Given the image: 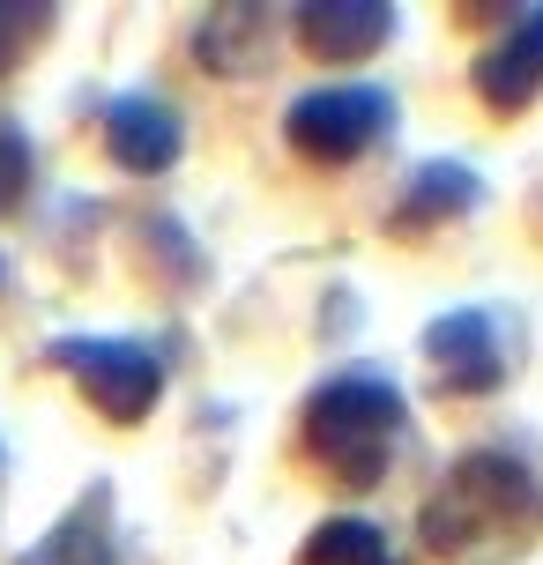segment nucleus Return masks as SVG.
Here are the masks:
<instances>
[{
	"label": "nucleus",
	"mask_w": 543,
	"mask_h": 565,
	"mask_svg": "<svg viewBox=\"0 0 543 565\" xmlns=\"http://www.w3.org/2000/svg\"><path fill=\"white\" fill-rule=\"evenodd\" d=\"M536 529H543V483L529 477V461H514L499 447L461 454L417 513V536L455 565L514 558V551L536 543Z\"/></svg>",
	"instance_id": "obj_1"
},
{
	"label": "nucleus",
	"mask_w": 543,
	"mask_h": 565,
	"mask_svg": "<svg viewBox=\"0 0 543 565\" xmlns=\"http://www.w3.org/2000/svg\"><path fill=\"white\" fill-rule=\"evenodd\" d=\"M402 387L380 380V372H336L313 402H306V454L320 469L350 491L387 477L395 461V439H402Z\"/></svg>",
	"instance_id": "obj_2"
},
{
	"label": "nucleus",
	"mask_w": 543,
	"mask_h": 565,
	"mask_svg": "<svg viewBox=\"0 0 543 565\" xmlns=\"http://www.w3.org/2000/svg\"><path fill=\"white\" fill-rule=\"evenodd\" d=\"M387 127H395V97L380 83H320V89H306V97H290V113H284L290 149L313 157V164L365 157Z\"/></svg>",
	"instance_id": "obj_3"
},
{
	"label": "nucleus",
	"mask_w": 543,
	"mask_h": 565,
	"mask_svg": "<svg viewBox=\"0 0 543 565\" xmlns=\"http://www.w3.org/2000/svg\"><path fill=\"white\" fill-rule=\"evenodd\" d=\"M75 387H83L97 409L113 424H142L164 395V365H157V350L149 342H127V335H60L45 350Z\"/></svg>",
	"instance_id": "obj_4"
},
{
	"label": "nucleus",
	"mask_w": 543,
	"mask_h": 565,
	"mask_svg": "<svg viewBox=\"0 0 543 565\" xmlns=\"http://www.w3.org/2000/svg\"><path fill=\"white\" fill-rule=\"evenodd\" d=\"M425 358L439 372V387L455 395H491L507 380V335L485 306H461V312H439L425 328Z\"/></svg>",
	"instance_id": "obj_5"
},
{
	"label": "nucleus",
	"mask_w": 543,
	"mask_h": 565,
	"mask_svg": "<svg viewBox=\"0 0 543 565\" xmlns=\"http://www.w3.org/2000/svg\"><path fill=\"white\" fill-rule=\"evenodd\" d=\"M105 149H113L119 171H142V179H157V171L179 164L187 127H179V113L164 105V97L135 89V97H119L113 113H105Z\"/></svg>",
	"instance_id": "obj_6"
},
{
	"label": "nucleus",
	"mask_w": 543,
	"mask_h": 565,
	"mask_svg": "<svg viewBox=\"0 0 543 565\" xmlns=\"http://www.w3.org/2000/svg\"><path fill=\"white\" fill-rule=\"evenodd\" d=\"M477 97L491 113H521L543 97V8L514 15V30L477 53Z\"/></svg>",
	"instance_id": "obj_7"
},
{
	"label": "nucleus",
	"mask_w": 543,
	"mask_h": 565,
	"mask_svg": "<svg viewBox=\"0 0 543 565\" xmlns=\"http://www.w3.org/2000/svg\"><path fill=\"white\" fill-rule=\"evenodd\" d=\"M395 38V8L387 0H313V8H298V45L313 60H365L380 53Z\"/></svg>",
	"instance_id": "obj_8"
},
{
	"label": "nucleus",
	"mask_w": 543,
	"mask_h": 565,
	"mask_svg": "<svg viewBox=\"0 0 543 565\" xmlns=\"http://www.w3.org/2000/svg\"><path fill=\"white\" fill-rule=\"evenodd\" d=\"M477 209V171L469 164H425L409 171V194H402L395 224L417 231V224H439V216H469Z\"/></svg>",
	"instance_id": "obj_9"
},
{
	"label": "nucleus",
	"mask_w": 543,
	"mask_h": 565,
	"mask_svg": "<svg viewBox=\"0 0 543 565\" xmlns=\"http://www.w3.org/2000/svg\"><path fill=\"white\" fill-rule=\"evenodd\" d=\"M23 565H119L113 536H105V491H89L83 507L67 513V521H60V529L38 543Z\"/></svg>",
	"instance_id": "obj_10"
},
{
	"label": "nucleus",
	"mask_w": 543,
	"mask_h": 565,
	"mask_svg": "<svg viewBox=\"0 0 543 565\" xmlns=\"http://www.w3.org/2000/svg\"><path fill=\"white\" fill-rule=\"evenodd\" d=\"M298 565H402V558H395V543H387V529H372L358 513H336V521H320L313 536H306Z\"/></svg>",
	"instance_id": "obj_11"
},
{
	"label": "nucleus",
	"mask_w": 543,
	"mask_h": 565,
	"mask_svg": "<svg viewBox=\"0 0 543 565\" xmlns=\"http://www.w3.org/2000/svg\"><path fill=\"white\" fill-rule=\"evenodd\" d=\"M53 30V8L45 0H0V75H15L23 53Z\"/></svg>",
	"instance_id": "obj_12"
},
{
	"label": "nucleus",
	"mask_w": 543,
	"mask_h": 565,
	"mask_svg": "<svg viewBox=\"0 0 543 565\" xmlns=\"http://www.w3.org/2000/svg\"><path fill=\"white\" fill-rule=\"evenodd\" d=\"M30 179H38V149H30V135L15 127V119H0V216L23 209Z\"/></svg>",
	"instance_id": "obj_13"
}]
</instances>
